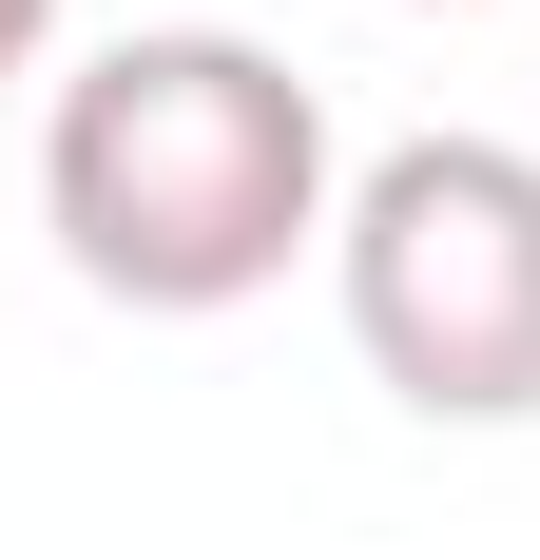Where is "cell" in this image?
Returning a JSON list of instances; mask_svg holds the SVG:
<instances>
[{"label":"cell","mask_w":540,"mask_h":560,"mask_svg":"<svg viewBox=\"0 0 540 560\" xmlns=\"http://www.w3.org/2000/svg\"><path fill=\"white\" fill-rule=\"evenodd\" d=\"M39 213L78 252V290L116 310H251L309 232H348L328 194V97L270 39H213V20H155L58 78L39 116Z\"/></svg>","instance_id":"cell-1"},{"label":"cell","mask_w":540,"mask_h":560,"mask_svg":"<svg viewBox=\"0 0 540 560\" xmlns=\"http://www.w3.org/2000/svg\"><path fill=\"white\" fill-rule=\"evenodd\" d=\"M348 348L425 425H540V155L521 136H406L348 174Z\"/></svg>","instance_id":"cell-2"},{"label":"cell","mask_w":540,"mask_h":560,"mask_svg":"<svg viewBox=\"0 0 540 560\" xmlns=\"http://www.w3.org/2000/svg\"><path fill=\"white\" fill-rule=\"evenodd\" d=\"M39 39H58V0H0V78H39Z\"/></svg>","instance_id":"cell-3"}]
</instances>
